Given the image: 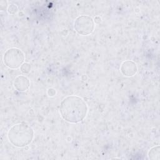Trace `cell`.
Returning <instances> with one entry per match:
<instances>
[{
	"instance_id": "277c9868",
	"label": "cell",
	"mask_w": 160,
	"mask_h": 160,
	"mask_svg": "<svg viewBox=\"0 0 160 160\" xmlns=\"http://www.w3.org/2000/svg\"><path fill=\"white\" fill-rule=\"evenodd\" d=\"M74 28L79 34L87 36L93 32L94 21L89 16L81 15L76 19L74 23Z\"/></svg>"
},
{
	"instance_id": "8992f818",
	"label": "cell",
	"mask_w": 160,
	"mask_h": 160,
	"mask_svg": "<svg viewBox=\"0 0 160 160\" xmlns=\"http://www.w3.org/2000/svg\"><path fill=\"white\" fill-rule=\"evenodd\" d=\"M30 86V81L29 79L24 76H18L14 81V88L19 91H26Z\"/></svg>"
},
{
	"instance_id": "7a4b0ae2",
	"label": "cell",
	"mask_w": 160,
	"mask_h": 160,
	"mask_svg": "<svg viewBox=\"0 0 160 160\" xmlns=\"http://www.w3.org/2000/svg\"><path fill=\"white\" fill-rule=\"evenodd\" d=\"M34 137V131L31 126L24 123H18L12 126L8 132V138L9 142L18 148L29 144Z\"/></svg>"
},
{
	"instance_id": "52a82bcc",
	"label": "cell",
	"mask_w": 160,
	"mask_h": 160,
	"mask_svg": "<svg viewBox=\"0 0 160 160\" xmlns=\"http://www.w3.org/2000/svg\"><path fill=\"white\" fill-rule=\"evenodd\" d=\"M148 156L149 159H159V146H154L152 148L149 152H148Z\"/></svg>"
},
{
	"instance_id": "9c48e42d",
	"label": "cell",
	"mask_w": 160,
	"mask_h": 160,
	"mask_svg": "<svg viewBox=\"0 0 160 160\" xmlns=\"http://www.w3.org/2000/svg\"><path fill=\"white\" fill-rule=\"evenodd\" d=\"M12 11H14V13H16L18 11V8L16 7V6H15L14 4H11L9 6V8H8V12L11 14H12Z\"/></svg>"
},
{
	"instance_id": "5b68a950",
	"label": "cell",
	"mask_w": 160,
	"mask_h": 160,
	"mask_svg": "<svg viewBox=\"0 0 160 160\" xmlns=\"http://www.w3.org/2000/svg\"><path fill=\"white\" fill-rule=\"evenodd\" d=\"M120 70L123 75L126 76H132L137 72L138 68L135 62L128 60L122 63Z\"/></svg>"
},
{
	"instance_id": "3957f363",
	"label": "cell",
	"mask_w": 160,
	"mask_h": 160,
	"mask_svg": "<svg viewBox=\"0 0 160 160\" xmlns=\"http://www.w3.org/2000/svg\"><path fill=\"white\" fill-rule=\"evenodd\" d=\"M25 56L21 50L16 48L8 49L3 56L4 64L11 69H17L24 63Z\"/></svg>"
},
{
	"instance_id": "6da1fadb",
	"label": "cell",
	"mask_w": 160,
	"mask_h": 160,
	"mask_svg": "<svg viewBox=\"0 0 160 160\" xmlns=\"http://www.w3.org/2000/svg\"><path fill=\"white\" fill-rule=\"evenodd\" d=\"M59 112L61 117L70 123H78L86 116L88 106L86 102L78 96H69L61 102Z\"/></svg>"
},
{
	"instance_id": "ba28073f",
	"label": "cell",
	"mask_w": 160,
	"mask_h": 160,
	"mask_svg": "<svg viewBox=\"0 0 160 160\" xmlns=\"http://www.w3.org/2000/svg\"><path fill=\"white\" fill-rule=\"evenodd\" d=\"M21 72L23 73H28L31 71V66L28 62H24L20 67Z\"/></svg>"
}]
</instances>
